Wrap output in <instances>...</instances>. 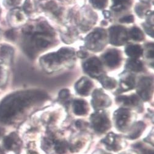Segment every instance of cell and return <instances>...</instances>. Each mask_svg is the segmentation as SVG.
Masks as SVG:
<instances>
[{
  "mask_svg": "<svg viewBox=\"0 0 154 154\" xmlns=\"http://www.w3.org/2000/svg\"><path fill=\"white\" fill-rule=\"evenodd\" d=\"M50 101L47 93L41 90H28L12 94L0 103V124L14 126L20 124Z\"/></svg>",
  "mask_w": 154,
  "mask_h": 154,
  "instance_id": "cell-1",
  "label": "cell"
},
{
  "mask_svg": "<svg viewBox=\"0 0 154 154\" xmlns=\"http://www.w3.org/2000/svg\"><path fill=\"white\" fill-rule=\"evenodd\" d=\"M75 61V50L72 48L64 47L56 52L43 56L40 63L45 72L52 73L62 70L65 67H71Z\"/></svg>",
  "mask_w": 154,
  "mask_h": 154,
  "instance_id": "cell-2",
  "label": "cell"
},
{
  "mask_svg": "<svg viewBox=\"0 0 154 154\" xmlns=\"http://www.w3.org/2000/svg\"><path fill=\"white\" fill-rule=\"evenodd\" d=\"M135 113L133 110L120 107L114 112L112 123L118 131L126 133L135 122Z\"/></svg>",
  "mask_w": 154,
  "mask_h": 154,
  "instance_id": "cell-3",
  "label": "cell"
},
{
  "mask_svg": "<svg viewBox=\"0 0 154 154\" xmlns=\"http://www.w3.org/2000/svg\"><path fill=\"white\" fill-rule=\"evenodd\" d=\"M89 125L99 135L108 132L112 127V121L108 113L105 110L95 111L89 118Z\"/></svg>",
  "mask_w": 154,
  "mask_h": 154,
  "instance_id": "cell-4",
  "label": "cell"
},
{
  "mask_svg": "<svg viewBox=\"0 0 154 154\" xmlns=\"http://www.w3.org/2000/svg\"><path fill=\"white\" fill-rule=\"evenodd\" d=\"M23 145L22 137L15 131L6 133L0 143L5 154H21Z\"/></svg>",
  "mask_w": 154,
  "mask_h": 154,
  "instance_id": "cell-5",
  "label": "cell"
},
{
  "mask_svg": "<svg viewBox=\"0 0 154 154\" xmlns=\"http://www.w3.org/2000/svg\"><path fill=\"white\" fill-rule=\"evenodd\" d=\"M86 45L94 51L102 50L107 43L106 32L102 29H95L86 38Z\"/></svg>",
  "mask_w": 154,
  "mask_h": 154,
  "instance_id": "cell-6",
  "label": "cell"
},
{
  "mask_svg": "<svg viewBox=\"0 0 154 154\" xmlns=\"http://www.w3.org/2000/svg\"><path fill=\"white\" fill-rule=\"evenodd\" d=\"M116 102L121 107L137 111L139 112L143 111V100L137 94L119 95L116 98Z\"/></svg>",
  "mask_w": 154,
  "mask_h": 154,
  "instance_id": "cell-7",
  "label": "cell"
},
{
  "mask_svg": "<svg viewBox=\"0 0 154 154\" xmlns=\"http://www.w3.org/2000/svg\"><path fill=\"white\" fill-rule=\"evenodd\" d=\"M137 92L143 101H150L153 97V79L149 76H144L140 79L137 85Z\"/></svg>",
  "mask_w": 154,
  "mask_h": 154,
  "instance_id": "cell-8",
  "label": "cell"
},
{
  "mask_svg": "<svg viewBox=\"0 0 154 154\" xmlns=\"http://www.w3.org/2000/svg\"><path fill=\"white\" fill-rule=\"evenodd\" d=\"M112 100L102 89L94 90L92 93L91 105L95 111L104 110L111 106Z\"/></svg>",
  "mask_w": 154,
  "mask_h": 154,
  "instance_id": "cell-9",
  "label": "cell"
},
{
  "mask_svg": "<svg viewBox=\"0 0 154 154\" xmlns=\"http://www.w3.org/2000/svg\"><path fill=\"white\" fill-rule=\"evenodd\" d=\"M85 73L92 78L99 79L103 75V67L101 61L97 57H92L86 60L83 65Z\"/></svg>",
  "mask_w": 154,
  "mask_h": 154,
  "instance_id": "cell-10",
  "label": "cell"
},
{
  "mask_svg": "<svg viewBox=\"0 0 154 154\" xmlns=\"http://www.w3.org/2000/svg\"><path fill=\"white\" fill-rule=\"evenodd\" d=\"M101 143L108 151L118 152L124 149V141L121 136L113 132L106 134Z\"/></svg>",
  "mask_w": 154,
  "mask_h": 154,
  "instance_id": "cell-11",
  "label": "cell"
},
{
  "mask_svg": "<svg viewBox=\"0 0 154 154\" xmlns=\"http://www.w3.org/2000/svg\"><path fill=\"white\" fill-rule=\"evenodd\" d=\"M109 42L114 45H122L128 40V32L123 26H112L109 29Z\"/></svg>",
  "mask_w": 154,
  "mask_h": 154,
  "instance_id": "cell-12",
  "label": "cell"
},
{
  "mask_svg": "<svg viewBox=\"0 0 154 154\" xmlns=\"http://www.w3.org/2000/svg\"><path fill=\"white\" fill-rule=\"evenodd\" d=\"M102 57L105 65L111 69L118 68L121 64V53L117 49L108 50L102 55Z\"/></svg>",
  "mask_w": 154,
  "mask_h": 154,
  "instance_id": "cell-13",
  "label": "cell"
},
{
  "mask_svg": "<svg viewBox=\"0 0 154 154\" xmlns=\"http://www.w3.org/2000/svg\"><path fill=\"white\" fill-rule=\"evenodd\" d=\"M72 111L76 116H86L90 112V105L83 99H75L72 102Z\"/></svg>",
  "mask_w": 154,
  "mask_h": 154,
  "instance_id": "cell-14",
  "label": "cell"
},
{
  "mask_svg": "<svg viewBox=\"0 0 154 154\" xmlns=\"http://www.w3.org/2000/svg\"><path fill=\"white\" fill-rule=\"evenodd\" d=\"M94 88L93 82L87 77H82L75 86L76 92L82 97H88L92 93Z\"/></svg>",
  "mask_w": 154,
  "mask_h": 154,
  "instance_id": "cell-15",
  "label": "cell"
},
{
  "mask_svg": "<svg viewBox=\"0 0 154 154\" xmlns=\"http://www.w3.org/2000/svg\"><path fill=\"white\" fill-rule=\"evenodd\" d=\"M146 128V125L143 121H135L126 133V137L128 140H135L142 136Z\"/></svg>",
  "mask_w": 154,
  "mask_h": 154,
  "instance_id": "cell-16",
  "label": "cell"
},
{
  "mask_svg": "<svg viewBox=\"0 0 154 154\" xmlns=\"http://www.w3.org/2000/svg\"><path fill=\"white\" fill-rule=\"evenodd\" d=\"M120 86L124 91H128L136 87L135 77L133 75H126L121 79Z\"/></svg>",
  "mask_w": 154,
  "mask_h": 154,
  "instance_id": "cell-17",
  "label": "cell"
},
{
  "mask_svg": "<svg viewBox=\"0 0 154 154\" xmlns=\"http://www.w3.org/2000/svg\"><path fill=\"white\" fill-rule=\"evenodd\" d=\"M126 54L131 59H138L143 54V49L137 44H130L125 48Z\"/></svg>",
  "mask_w": 154,
  "mask_h": 154,
  "instance_id": "cell-18",
  "label": "cell"
},
{
  "mask_svg": "<svg viewBox=\"0 0 154 154\" xmlns=\"http://www.w3.org/2000/svg\"><path fill=\"white\" fill-rule=\"evenodd\" d=\"M53 146L57 154H66L69 152V143L65 140H56Z\"/></svg>",
  "mask_w": 154,
  "mask_h": 154,
  "instance_id": "cell-19",
  "label": "cell"
},
{
  "mask_svg": "<svg viewBox=\"0 0 154 154\" xmlns=\"http://www.w3.org/2000/svg\"><path fill=\"white\" fill-rule=\"evenodd\" d=\"M98 79H100V82L102 86L107 90H112L117 86V82L114 79L111 77L105 76L104 75H102Z\"/></svg>",
  "mask_w": 154,
  "mask_h": 154,
  "instance_id": "cell-20",
  "label": "cell"
},
{
  "mask_svg": "<svg viewBox=\"0 0 154 154\" xmlns=\"http://www.w3.org/2000/svg\"><path fill=\"white\" fill-rule=\"evenodd\" d=\"M133 149L138 154H154L152 147L142 143H138L134 144Z\"/></svg>",
  "mask_w": 154,
  "mask_h": 154,
  "instance_id": "cell-21",
  "label": "cell"
},
{
  "mask_svg": "<svg viewBox=\"0 0 154 154\" xmlns=\"http://www.w3.org/2000/svg\"><path fill=\"white\" fill-rule=\"evenodd\" d=\"M126 67L133 72H141L144 69L143 63L138 59H130L127 61Z\"/></svg>",
  "mask_w": 154,
  "mask_h": 154,
  "instance_id": "cell-22",
  "label": "cell"
},
{
  "mask_svg": "<svg viewBox=\"0 0 154 154\" xmlns=\"http://www.w3.org/2000/svg\"><path fill=\"white\" fill-rule=\"evenodd\" d=\"M114 5L112 8L116 11L125 9L131 5V0H113Z\"/></svg>",
  "mask_w": 154,
  "mask_h": 154,
  "instance_id": "cell-23",
  "label": "cell"
},
{
  "mask_svg": "<svg viewBox=\"0 0 154 154\" xmlns=\"http://www.w3.org/2000/svg\"><path fill=\"white\" fill-rule=\"evenodd\" d=\"M129 34L132 39L135 41H142L144 38V35L140 29L137 27H133L129 31Z\"/></svg>",
  "mask_w": 154,
  "mask_h": 154,
  "instance_id": "cell-24",
  "label": "cell"
},
{
  "mask_svg": "<svg viewBox=\"0 0 154 154\" xmlns=\"http://www.w3.org/2000/svg\"><path fill=\"white\" fill-rule=\"evenodd\" d=\"M70 97L71 94L70 92V91L67 89H64L60 91L58 99L62 103H68L70 101Z\"/></svg>",
  "mask_w": 154,
  "mask_h": 154,
  "instance_id": "cell-25",
  "label": "cell"
},
{
  "mask_svg": "<svg viewBox=\"0 0 154 154\" xmlns=\"http://www.w3.org/2000/svg\"><path fill=\"white\" fill-rule=\"evenodd\" d=\"M91 3L95 8L100 9L106 6L108 0H91Z\"/></svg>",
  "mask_w": 154,
  "mask_h": 154,
  "instance_id": "cell-26",
  "label": "cell"
},
{
  "mask_svg": "<svg viewBox=\"0 0 154 154\" xmlns=\"http://www.w3.org/2000/svg\"><path fill=\"white\" fill-rule=\"evenodd\" d=\"M146 56L148 59H151L153 61V44H150L146 47Z\"/></svg>",
  "mask_w": 154,
  "mask_h": 154,
  "instance_id": "cell-27",
  "label": "cell"
},
{
  "mask_svg": "<svg viewBox=\"0 0 154 154\" xmlns=\"http://www.w3.org/2000/svg\"><path fill=\"white\" fill-rule=\"evenodd\" d=\"M75 125L77 128L80 130H84L89 125V124L84 121V120H78V121L75 122Z\"/></svg>",
  "mask_w": 154,
  "mask_h": 154,
  "instance_id": "cell-28",
  "label": "cell"
},
{
  "mask_svg": "<svg viewBox=\"0 0 154 154\" xmlns=\"http://www.w3.org/2000/svg\"><path fill=\"white\" fill-rule=\"evenodd\" d=\"M133 20H134V18L131 15H128V16H126V17H124L122 18L120 20V22H122V23H129L133 22Z\"/></svg>",
  "mask_w": 154,
  "mask_h": 154,
  "instance_id": "cell-29",
  "label": "cell"
},
{
  "mask_svg": "<svg viewBox=\"0 0 154 154\" xmlns=\"http://www.w3.org/2000/svg\"><path fill=\"white\" fill-rule=\"evenodd\" d=\"M88 53L86 51H83V50H80L78 53H77V55H78L81 58H85L87 56H88Z\"/></svg>",
  "mask_w": 154,
  "mask_h": 154,
  "instance_id": "cell-30",
  "label": "cell"
},
{
  "mask_svg": "<svg viewBox=\"0 0 154 154\" xmlns=\"http://www.w3.org/2000/svg\"><path fill=\"white\" fill-rule=\"evenodd\" d=\"M95 154H111L109 152H107L106 151H104L103 150H98L95 152Z\"/></svg>",
  "mask_w": 154,
  "mask_h": 154,
  "instance_id": "cell-31",
  "label": "cell"
},
{
  "mask_svg": "<svg viewBox=\"0 0 154 154\" xmlns=\"http://www.w3.org/2000/svg\"><path fill=\"white\" fill-rule=\"evenodd\" d=\"M26 154H38V153L36 151H35L34 150H29L27 152Z\"/></svg>",
  "mask_w": 154,
  "mask_h": 154,
  "instance_id": "cell-32",
  "label": "cell"
},
{
  "mask_svg": "<svg viewBox=\"0 0 154 154\" xmlns=\"http://www.w3.org/2000/svg\"><path fill=\"white\" fill-rule=\"evenodd\" d=\"M0 154H5L3 151V149H2V147H1V146H0Z\"/></svg>",
  "mask_w": 154,
  "mask_h": 154,
  "instance_id": "cell-33",
  "label": "cell"
},
{
  "mask_svg": "<svg viewBox=\"0 0 154 154\" xmlns=\"http://www.w3.org/2000/svg\"><path fill=\"white\" fill-rule=\"evenodd\" d=\"M120 154H131V153H128V152H122V153H121Z\"/></svg>",
  "mask_w": 154,
  "mask_h": 154,
  "instance_id": "cell-34",
  "label": "cell"
}]
</instances>
